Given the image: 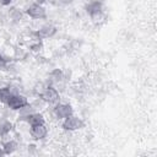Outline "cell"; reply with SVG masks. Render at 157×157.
Segmentation results:
<instances>
[{"instance_id": "6da1fadb", "label": "cell", "mask_w": 157, "mask_h": 157, "mask_svg": "<svg viewBox=\"0 0 157 157\" xmlns=\"http://www.w3.org/2000/svg\"><path fill=\"white\" fill-rule=\"evenodd\" d=\"M86 12L90 15L91 20L94 23H98L101 20L104 18L103 6H102V1L101 0H94V1H91L90 4H87L86 5Z\"/></svg>"}, {"instance_id": "7a4b0ae2", "label": "cell", "mask_w": 157, "mask_h": 157, "mask_svg": "<svg viewBox=\"0 0 157 157\" xmlns=\"http://www.w3.org/2000/svg\"><path fill=\"white\" fill-rule=\"evenodd\" d=\"M39 98L45 102V103H49V104H54V103H58L59 99H60V94L58 92V90L52 86V85H48L44 87L43 92L39 94Z\"/></svg>"}, {"instance_id": "3957f363", "label": "cell", "mask_w": 157, "mask_h": 157, "mask_svg": "<svg viewBox=\"0 0 157 157\" xmlns=\"http://www.w3.org/2000/svg\"><path fill=\"white\" fill-rule=\"evenodd\" d=\"M6 104H7V107H9L10 109H12V110H20L21 108H23L25 105L28 104V99H27L25 96L20 94V93H12V94L9 97Z\"/></svg>"}, {"instance_id": "277c9868", "label": "cell", "mask_w": 157, "mask_h": 157, "mask_svg": "<svg viewBox=\"0 0 157 157\" xmlns=\"http://www.w3.org/2000/svg\"><path fill=\"white\" fill-rule=\"evenodd\" d=\"M83 126H85V121L82 119H80L78 117H75L74 114L65 118L63 124H61V128L64 130H67V131H75V130L82 129Z\"/></svg>"}, {"instance_id": "5b68a950", "label": "cell", "mask_w": 157, "mask_h": 157, "mask_svg": "<svg viewBox=\"0 0 157 157\" xmlns=\"http://www.w3.org/2000/svg\"><path fill=\"white\" fill-rule=\"evenodd\" d=\"M55 33H56V27L53 26V25H45V26L40 27L39 29H37V31H34V32H31V34H32L37 40L52 38Z\"/></svg>"}, {"instance_id": "8992f818", "label": "cell", "mask_w": 157, "mask_h": 157, "mask_svg": "<svg viewBox=\"0 0 157 157\" xmlns=\"http://www.w3.org/2000/svg\"><path fill=\"white\" fill-rule=\"evenodd\" d=\"M26 13L31 17V18H34V20H45L47 18V11L45 9L39 5V4H32L27 7L26 10Z\"/></svg>"}, {"instance_id": "52a82bcc", "label": "cell", "mask_w": 157, "mask_h": 157, "mask_svg": "<svg viewBox=\"0 0 157 157\" xmlns=\"http://www.w3.org/2000/svg\"><path fill=\"white\" fill-rule=\"evenodd\" d=\"M53 113L58 119H65L74 114V109L69 103H58L53 108Z\"/></svg>"}, {"instance_id": "ba28073f", "label": "cell", "mask_w": 157, "mask_h": 157, "mask_svg": "<svg viewBox=\"0 0 157 157\" xmlns=\"http://www.w3.org/2000/svg\"><path fill=\"white\" fill-rule=\"evenodd\" d=\"M47 134H48V128H47L45 123L31 126V136L34 140H42L47 136Z\"/></svg>"}, {"instance_id": "9c48e42d", "label": "cell", "mask_w": 157, "mask_h": 157, "mask_svg": "<svg viewBox=\"0 0 157 157\" xmlns=\"http://www.w3.org/2000/svg\"><path fill=\"white\" fill-rule=\"evenodd\" d=\"M21 120L27 121L31 126H33V125H38V124H44V123H45V120H44L43 115H42V114H39V113H36V112L29 113V114H27V115L22 117V118H21Z\"/></svg>"}, {"instance_id": "30bf717a", "label": "cell", "mask_w": 157, "mask_h": 157, "mask_svg": "<svg viewBox=\"0 0 157 157\" xmlns=\"http://www.w3.org/2000/svg\"><path fill=\"white\" fill-rule=\"evenodd\" d=\"M49 80L52 82H61L64 78H65V75H64V71L60 70V69H54L50 74H49Z\"/></svg>"}, {"instance_id": "8fae6325", "label": "cell", "mask_w": 157, "mask_h": 157, "mask_svg": "<svg viewBox=\"0 0 157 157\" xmlns=\"http://www.w3.org/2000/svg\"><path fill=\"white\" fill-rule=\"evenodd\" d=\"M2 150H4L5 155H11V153H13L17 150V142L13 141V140L6 141V142L2 144Z\"/></svg>"}, {"instance_id": "7c38bea8", "label": "cell", "mask_w": 157, "mask_h": 157, "mask_svg": "<svg viewBox=\"0 0 157 157\" xmlns=\"http://www.w3.org/2000/svg\"><path fill=\"white\" fill-rule=\"evenodd\" d=\"M12 93H16L11 90V87H1L0 88V102L1 103H6L9 97L12 94Z\"/></svg>"}, {"instance_id": "4fadbf2b", "label": "cell", "mask_w": 157, "mask_h": 157, "mask_svg": "<svg viewBox=\"0 0 157 157\" xmlns=\"http://www.w3.org/2000/svg\"><path fill=\"white\" fill-rule=\"evenodd\" d=\"M12 130V124L9 120H4L0 123V136H6Z\"/></svg>"}, {"instance_id": "5bb4252c", "label": "cell", "mask_w": 157, "mask_h": 157, "mask_svg": "<svg viewBox=\"0 0 157 157\" xmlns=\"http://www.w3.org/2000/svg\"><path fill=\"white\" fill-rule=\"evenodd\" d=\"M6 63H7V61L5 60V58L0 54V69H4V67L6 66Z\"/></svg>"}, {"instance_id": "9a60e30c", "label": "cell", "mask_w": 157, "mask_h": 157, "mask_svg": "<svg viewBox=\"0 0 157 157\" xmlns=\"http://www.w3.org/2000/svg\"><path fill=\"white\" fill-rule=\"evenodd\" d=\"M11 1H12V0H0V5H2V6H7V5L11 4Z\"/></svg>"}, {"instance_id": "2e32d148", "label": "cell", "mask_w": 157, "mask_h": 157, "mask_svg": "<svg viewBox=\"0 0 157 157\" xmlns=\"http://www.w3.org/2000/svg\"><path fill=\"white\" fill-rule=\"evenodd\" d=\"M45 1H48V0H34V2L36 4H39V5H43Z\"/></svg>"}, {"instance_id": "e0dca14e", "label": "cell", "mask_w": 157, "mask_h": 157, "mask_svg": "<svg viewBox=\"0 0 157 157\" xmlns=\"http://www.w3.org/2000/svg\"><path fill=\"white\" fill-rule=\"evenodd\" d=\"M61 4H70V2H72L74 0H59Z\"/></svg>"}, {"instance_id": "ac0fdd59", "label": "cell", "mask_w": 157, "mask_h": 157, "mask_svg": "<svg viewBox=\"0 0 157 157\" xmlns=\"http://www.w3.org/2000/svg\"><path fill=\"white\" fill-rule=\"evenodd\" d=\"M5 153H4V150H2V147H0V156H4Z\"/></svg>"}]
</instances>
